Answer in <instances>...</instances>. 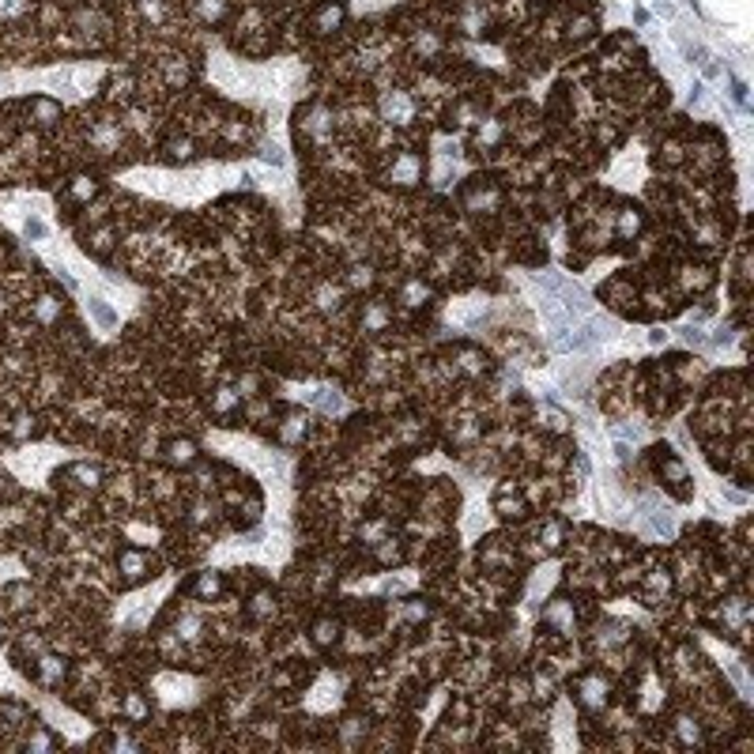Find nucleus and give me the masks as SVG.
I'll list each match as a JSON object with an SVG mask.
<instances>
[{
	"mask_svg": "<svg viewBox=\"0 0 754 754\" xmlns=\"http://www.w3.org/2000/svg\"><path fill=\"white\" fill-rule=\"evenodd\" d=\"M415 98L408 91H400V87H389L385 95H381V117H385L389 125H411L415 121Z\"/></svg>",
	"mask_w": 754,
	"mask_h": 754,
	"instance_id": "obj_1",
	"label": "nucleus"
},
{
	"mask_svg": "<svg viewBox=\"0 0 754 754\" xmlns=\"http://www.w3.org/2000/svg\"><path fill=\"white\" fill-rule=\"evenodd\" d=\"M347 23V4L343 0H321V4L313 8L310 16V27L317 30V35H336Z\"/></svg>",
	"mask_w": 754,
	"mask_h": 754,
	"instance_id": "obj_2",
	"label": "nucleus"
},
{
	"mask_svg": "<svg viewBox=\"0 0 754 754\" xmlns=\"http://www.w3.org/2000/svg\"><path fill=\"white\" fill-rule=\"evenodd\" d=\"M159 72H162V83H166L170 91H181V87L189 83V75H193L189 57H181V53H170V57H162V61H159Z\"/></svg>",
	"mask_w": 754,
	"mask_h": 754,
	"instance_id": "obj_3",
	"label": "nucleus"
},
{
	"mask_svg": "<svg viewBox=\"0 0 754 754\" xmlns=\"http://www.w3.org/2000/svg\"><path fill=\"white\" fill-rule=\"evenodd\" d=\"M419 174H422V159L415 155V151H400V155L392 159V170H389L392 185H415Z\"/></svg>",
	"mask_w": 754,
	"mask_h": 754,
	"instance_id": "obj_4",
	"label": "nucleus"
},
{
	"mask_svg": "<svg viewBox=\"0 0 754 754\" xmlns=\"http://www.w3.org/2000/svg\"><path fill=\"white\" fill-rule=\"evenodd\" d=\"M117 570H121V577L125 581H144V577L151 573V562H147V554L144 551H136V547H128V551H121V559H117Z\"/></svg>",
	"mask_w": 754,
	"mask_h": 754,
	"instance_id": "obj_5",
	"label": "nucleus"
},
{
	"mask_svg": "<svg viewBox=\"0 0 754 754\" xmlns=\"http://www.w3.org/2000/svg\"><path fill=\"white\" fill-rule=\"evenodd\" d=\"M189 12L200 19L204 27H215L231 16V0H189Z\"/></svg>",
	"mask_w": 754,
	"mask_h": 754,
	"instance_id": "obj_6",
	"label": "nucleus"
},
{
	"mask_svg": "<svg viewBox=\"0 0 754 754\" xmlns=\"http://www.w3.org/2000/svg\"><path fill=\"white\" fill-rule=\"evenodd\" d=\"M117 144H121V125L114 121H98L91 128V147L102 151V155H110V151H117Z\"/></svg>",
	"mask_w": 754,
	"mask_h": 754,
	"instance_id": "obj_7",
	"label": "nucleus"
},
{
	"mask_svg": "<svg viewBox=\"0 0 754 754\" xmlns=\"http://www.w3.org/2000/svg\"><path fill=\"white\" fill-rule=\"evenodd\" d=\"M411 49L419 53L422 61H430V57H438L442 53V38H438V30H430V27H419L411 35Z\"/></svg>",
	"mask_w": 754,
	"mask_h": 754,
	"instance_id": "obj_8",
	"label": "nucleus"
},
{
	"mask_svg": "<svg viewBox=\"0 0 754 754\" xmlns=\"http://www.w3.org/2000/svg\"><path fill=\"white\" fill-rule=\"evenodd\" d=\"M581 702L588 709H604L607 705V683L600 675H585L581 679Z\"/></svg>",
	"mask_w": 754,
	"mask_h": 754,
	"instance_id": "obj_9",
	"label": "nucleus"
},
{
	"mask_svg": "<svg viewBox=\"0 0 754 754\" xmlns=\"http://www.w3.org/2000/svg\"><path fill=\"white\" fill-rule=\"evenodd\" d=\"M136 12H140V19H144V23L162 27V23L170 19V0H136Z\"/></svg>",
	"mask_w": 754,
	"mask_h": 754,
	"instance_id": "obj_10",
	"label": "nucleus"
},
{
	"mask_svg": "<svg viewBox=\"0 0 754 754\" xmlns=\"http://www.w3.org/2000/svg\"><path fill=\"white\" fill-rule=\"evenodd\" d=\"M566 35H570L573 42L592 38V35H596V16H592V12H577V16H570V19H566Z\"/></svg>",
	"mask_w": 754,
	"mask_h": 754,
	"instance_id": "obj_11",
	"label": "nucleus"
},
{
	"mask_svg": "<svg viewBox=\"0 0 754 754\" xmlns=\"http://www.w3.org/2000/svg\"><path fill=\"white\" fill-rule=\"evenodd\" d=\"M64 671H68V668H64L61 657H49V652H46V657H38V679L46 683V686H57L64 679Z\"/></svg>",
	"mask_w": 754,
	"mask_h": 754,
	"instance_id": "obj_12",
	"label": "nucleus"
},
{
	"mask_svg": "<svg viewBox=\"0 0 754 754\" xmlns=\"http://www.w3.org/2000/svg\"><path fill=\"white\" fill-rule=\"evenodd\" d=\"M340 298H343V294H340V287H332V283H317V287H313V305L321 313L340 310Z\"/></svg>",
	"mask_w": 754,
	"mask_h": 754,
	"instance_id": "obj_13",
	"label": "nucleus"
},
{
	"mask_svg": "<svg viewBox=\"0 0 754 754\" xmlns=\"http://www.w3.org/2000/svg\"><path fill=\"white\" fill-rule=\"evenodd\" d=\"M30 117H35L38 125H57L61 121V106L53 102V98H35V102H30Z\"/></svg>",
	"mask_w": 754,
	"mask_h": 754,
	"instance_id": "obj_14",
	"label": "nucleus"
},
{
	"mask_svg": "<svg viewBox=\"0 0 754 754\" xmlns=\"http://www.w3.org/2000/svg\"><path fill=\"white\" fill-rule=\"evenodd\" d=\"M302 434H305V419H302L298 411L287 415V419H283V426H279V442H283V445H298Z\"/></svg>",
	"mask_w": 754,
	"mask_h": 754,
	"instance_id": "obj_15",
	"label": "nucleus"
},
{
	"mask_svg": "<svg viewBox=\"0 0 754 754\" xmlns=\"http://www.w3.org/2000/svg\"><path fill=\"white\" fill-rule=\"evenodd\" d=\"M638 231H641V212L638 207H622L619 212V238H638Z\"/></svg>",
	"mask_w": 754,
	"mask_h": 754,
	"instance_id": "obj_16",
	"label": "nucleus"
},
{
	"mask_svg": "<svg viewBox=\"0 0 754 754\" xmlns=\"http://www.w3.org/2000/svg\"><path fill=\"white\" fill-rule=\"evenodd\" d=\"M166 456H170V464H193L196 461V445L189 442V438H181V442H170L166 445Z\"/></svg>",
	"mask_w": 754,
	"mask_h": 754,
	"instance_id": "obj_17",
	"label": "nucleus"
},
{
	"mask_svg": "<svg viewBox=\"0 0 754 754\" xmlns=\"http://www.w3.org/2000/svg\"><path fill=\"white\" fill-rule=\"evenodd\" d=\"M64 479H75V487H98V468H91V464H72V468H64Z\"/></svg>",
	"mask_w": 754,
	"mask_h": 754,
	"instance_id": "obj_18",
	"label": "nucleus"
},
{
	"mask_svg": "<svg viewBox=\"0 0 754 754\" xmlns=\"http://www.w3.org/2000/svg\"><path fill=\"white\" fill-rule=\"evenodd\" d=\"M400 298H403V305H411V310H415V305H422L426 298H430V291L422 287V279H408V283H403V291H400Z\"/></svg>",
	"mask_w": 754,
	"mask_h": 754,
	"instance_id": "obj_19",
	"label": "nucleus"
},
{
	"mask_svg": "<svg viewBox=\"0 0 754 754\" xmlns=\"http://www.w3.org/2000/svg\"><path fill=\"white\" fill-rule=\"evenodd\" d=\"M35 317H38L42 324L57 321V317H61V298H53V294H42L38 305H35Z\"/></svg>",
	"mask_w": 754,
	"mask_h": 754,
	"instance_id": "obj_20",
	"label": "nucleus"
},
{
	"mask_svg": "<svg viewBox=\"0 0 754 754\" xmlns=\"http://www.w3.org/2000/svg\"><path fill=\"white\" fill-rule=\"evenodd\" d=\"M72 200H80V204H87L91 200V196L98 193V181L95 178H87V174H80V178H72Z\"/></svg>",
	"mask_w": 754,
	"mask_h": 754,
	"instance_id": "obj_21",
	"label": "nucleus"
},
{
	"mask_svg": "<svg viewBox=\"0 0 754 754\" xmlns=\"http://www.w3.org/2000/svg\"><path fill=\"white\" fill-rule=\"evenodd\" d=\"M223 592V577L219 573H200V581H196V596L200 600H215Z\"/></svg>",
	"mask_w": 754,
	"mask_h": 754,
	"instance_id": "obj_22",
	"label": "nucleus"
},
{
	"mask_svg": "<svg viewBox=\"0 0 754 754\" xmlns=\"http://www.w3.org/2000/svg\"><path fill=\"white\" fill-rule=\"evenodd\" d=\"M475 140H479V144H483V147H494L498 140H501V121H498V117H487V121L479 125Z\"/></svg>",
	"mask_w": 754,
	"mask_h": 754,
	"instance_id": "obj_23",
	"label": "nucleus"
},
{
	"mask_svg": "<svg viewBox=\"0 0 754 754\" xmlns=\"http://www.w3.org/2000/svg\"><path fill=\"white\" fill-rule=\"evenodd\" d=\"M166 151H170L174 162H189V159L196 155V144H193V136H181V140H170Z\"/></svg>",
	"mask_w": 754,
	"mask_h": 754,
	"instance_id": "obj_24",
	"label": "nucleus"
},
{
	"mask_svg": "<svg viewBox=\"0 0 754 754\" xmlns=\"http://www.w3.org/2000/svg\"><path fill=\"white\" fill-rule=\"evenodd\" d=\"M234 408H238V392H234V389H219V392L212 396V411H215V415H231Z\"/></svg>",
	"mask_w": 754,
	"mask_h": 754,
	"instance_id": "obj_25",
	"label": "nucleus"
},
{
	"mask_svg": "<svg viewBox=\"0 0 754 754\" xmlns=\"http://www.w3.org/2000/svg\"><path fill=\"white\" fill-rule=\"evenodd\" d=\"M35 8V0H0V19H19Z\"/></svg>",
	"mask_w": 754,
	"mask_h": 754,
	"instance_id": "obj_26",
	"label": "nucleus"
},
{
	"mask_svg": "<svg viewBox=\"0 0 754 754\" xmlns=\"http://www.w3.org/2000/svg\"><path fill=\"white\" fill-rule=\"evenodd\" d=\"M336 638H340V626H336V622L321 619V622L313 626V641H317V645H332Z\"/></svg>",
	"mask_w": 754,
	"mask_h": 754,
	"instance_id": "obj_27",
	"label": "nucleus"
},
{
	"mask_svg": "<svg viewBox=\"0 0 754 754\" xmlns=\"http://www.w3.org/2000/svg\"><path fill=\"white\" fill-rule=\"evenodd\" d=\"M385 324H389V310H385L381 302H374V305L366 310V329L377 332V329H385Z\"/></svg>",
	"mask_w": 754,
	"mask_h": 754,
	"instance_id": "obj_28",
	"label": "nucleus"
},
{
	"mask_svg": "<svg viewBox=\"0 0 754 754\" xmlns=\"http://www.w3.org/2000/svg\"><path fill=\"white\" fill-rule=\"evenodd\" d=\"M675 731L683 736V743H698V736H702V731H698V720H691V717L675 720Z\"/></svg>",
	"mask_w": 754,
	"mask_h": 754,
	"instance_id": "obj_29",
	"label": "nucleus"
},
{
	"mask_svg": "<svg viewBox=\"0 0 754 754\" xmlns=\"http://www.w3.org/2000/svg\"><path fill=\"white\" fill-rule=\"evenodd\" d=\"M91 313L98 317V324H102V329H114V310L102 298H91Z\"/></svg>",
	"mask_w": 754,
	"mask_h": 754,
	"instance_id": "obj_30",
	"label": "nucleus"
},
{
	"mask_svg": "<svg viewBox=\"0 0 754 754\" xmlns=\"http://www.w3.org/2000/svg\"><path fill=\"white\" fill-rule=\"evenodd\" d=\"M660 472L668 475V479H675V483H686V468L675 461V456H664V464H660Z\"/></svg>",
	"mask_w": 754,
	"mask_h": 754,
	"instance_id": "obj_31",
	"label": "nucleus"
},
{
	"mask_svg": "<svg viewBox=\"0 0 754 754\" xmlns=\"http://www.w3.org/2000/svg\"><path fill=\"white\" fill-rule=\"evenodd\" d=\"M494 509L501 513V517H524V501H521V498H513V501H509V498H498Z\"/></svg>",
	"mask_w": 754,
	"mask_h": 754,
	"instance_id": "obj_32",
	"label": "nucleus"
},
{
	"mask_svg": "<svg viewBox=\"0 0 754 754\" xmlns=\"http://www.w3.org/2000/svg\"><path fill=\"white\" fill-rule=\"evenodd\" d=\"M125 713L133 717V720L147 717V702H144V698H140V694H128V698H125Z\"/></svg>",
	"mask_w": 754,
	"mask_h": 754,
	"instance_id": "obj_33",
	"label": "nucleus"
},
{
	"mask_svg": "<svg viewBox=\"0 0 754 754\" xmlns=\"http://www.w3.org/2000/svg\"><path fill=\"white\" fill-rule=\"evenodd\" d=\"M133 87H136L133 75H117V80H114V95L117 98H128V95H133Z\"/></svg>",
	"mask_w": 754,
	"mask_h": 754,
	"instance_id": "obj_34",
	"label": "nucleus"
},
{
	"mask_svg": "<svg viewBox=\"0 0 754 754\" xmlns=\"http://www.w3.org/2000/svg\"><path fill=\"white\" fill-rule=\"evenodd\" d=\"M377 559L381 562H396L400 559V547H392V540H385V543H381V551H377Z\"/></svg>",
	"mask_w": 754,
	"mask_h": 754,
	"instance_id": "obj_35",
	"label": "nucleus"
},
{
	"mask_svg": "<svg viewBox=\"0 0 754 754\" xmlns=\"http://www.w3.org/2000/svg\"><path fill=\"white\" fill-rule=\"evenodd\" d=\"M110 245H114V242H110V231H98V234H95V242H91L95 253H106Z\"/></svg>",
	"mask_w": 754,
	"mask_h": 754,
	"instance_id": "obj_36",
	"label": "nucleus"
},
{
	"mask_svg": "<svg viewBox=\"0 0 754 754\" xmlns=\"http://www.w3.org/2000/svg\"><path fill=\"white\" fill-rule=\"evenodd\" d=\"M253 611H257V615H272V611H276V604H272L268 596H257V600H253Z\"/></svg>",
	"mask_w": 754,
	"mask_h": 754,
	"instance_id": "obj_37",
	"label": "nucleus"
},
{
	"mask_svg": "<svg viewBox=\"0 0 754 754\" xmlns=\"http://www.w3.org/2000/svg\"><path fill=\"white\" fill-rule=\"evenodd\" d=\"M12 430H16V438H27V434H30V415H19Z\"/></svg>",
	"mask_w": 754,
	"mask_h": 754,
	"instance_id": "obj_38",
	"label": "nucleus"
},
{
	"mask_svg": "<svg viewBox=\"0 0 754 754\" xmlns=\"http://www.w3.org/2000/svg\"><path fill=\"white\" fill-rule=\"evenodd\" d=\"M30 747H35V750H49V747H53V739L46 736V731H38V736L30 739Z\"/></svg>",
	"mask_w": 754,
	"mask_h": 754,
	"instance_id": "obj_39",
	"label": "nucleus"
},
{
	"mask_svg": "<svg viewBox=\"0 0 754 754\" xmlns=\"http://www.w3.org/2000/svg\"><path fill=\"white\" fill-rule=\"evenodd\" d=\"M351 279H355V287H366V283H370V268H355Z\"/></svg>",
	"mask_w": 754,
	"mask_h": 754,
	"instance_id": "obj_40",
	"label": "nucleus"
},
{
	"mask_svg": "<svg viewBox=\"0 0 754 754\" xmlns=\"http://www.w3.org/2000/svg\"><path fill=\"white\" fill-rule=\"evenodd\" d=\"M27 234H35V238H42V234H46V226H42L38 219H27Z\"/></svg>",
	"mask_w": 754,
	"mask_h": 754,
	"instance_id": "obj_41",
	"label": "nucleus"
},
{
	"mask_svg": "<svg viewBox=\"0 0 754 754\" xmlns=\"http://www.w3.org/2000/svg\"><path fill=\"white\" fill-rule=\"evenodd\" d=\"M0 638H4V622H0Z\"/></svg>",
	"mask_w": 754,
	"mask_h": 754,
	"instance_id": "obj_42",
	"label": "nucleus"
}]
</instances>
